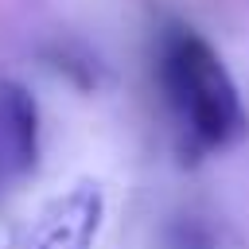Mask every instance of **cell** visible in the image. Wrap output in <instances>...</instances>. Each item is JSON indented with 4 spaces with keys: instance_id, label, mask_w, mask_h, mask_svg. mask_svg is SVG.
Returning a JSON list of instances; mask_svg holds the SVG:
<instances>
[{
    "instance_id": "2",
    "label": "cell",
    "mask_w": 249,
    "mask_h": 249,
    "mask_svg": "<svg viewBox=\"0 0 249 249\" xmlns=\"http://www.w3.org/2000/svg\"><path fill=\"white\" fill-rule=\"evenodd\" d=\"M105 218V195L97 183L82 179L54 198H47L8 241V249H93Z\"/></svg>"
},
{
    "instance_id": "1",
    "label": "cell",
    "mask_w": 249,
    "mask_h": 249,
    "mask_svg": "<svg viewBox=\"0 0 249 249\" xmlns=\"http://www.w3.org/2000/svg\"><path fill=\"white\" fill-rule=\"evenodd\" d=\"M156 82L198 152H226L249 132V113L222 54L187 23H167L156 43Z\"/></svg>"
},
{
    "instance_id": "3",
    "label": "cell",
    "mask_w": 249,
    "mask_h": 249,
    "mask_svg": "<svg viewBox=\"0 0 249 249\" xmlns=\"http://www.w3.org/2000/svg\"><path fill=\"white\" fill-rule=\"evenodd\" d=\"M39 160V105L35 97L0 78V191L19 183Z\"/></svg>"
}]
</instances>
